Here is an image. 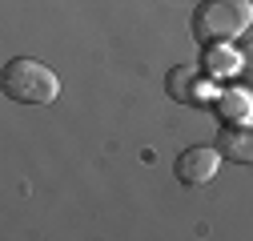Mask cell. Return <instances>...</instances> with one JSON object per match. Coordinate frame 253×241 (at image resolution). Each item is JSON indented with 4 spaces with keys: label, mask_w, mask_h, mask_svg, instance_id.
I'll return each mask as SVG.
<instances>
[{
    "label": "cell",
    "mask_w": 253,
    "mask_h": 241,
    "mask_svg": "<svg viewBox=\"0 0 253 241\" xmlns=\"http://www.w3.org/2000/svg\"><path fill=\"white\" fill-rule=\"evenodd\" d=\"M253 24V4L249 0H205V4L193 8V20H189V33L201 48L209 44H233L249 33Z\"/></svg>",
    "instance_id": "cell-1"
},
{
    "label": "cell",
    "mask_w": 253,
    "mask_h": 241,
    "mask_svg": "<svg viewBox=\"0 0 253 241\" xmlns=\"http://www.w3.org/2000/svg\"><path fill=\"white\" fill-rule=\"evenodd\" d=\"M0 84H4V97L16 105H56V97H60L56 73L33 56L8 60L4 73H0Z\"/></svg>",
    "instance_id": "cell-2"
},
{
    "label": "cell",
    "mask_w": 253,
    "mask_h": 241,
    "mask_svg": "<svg viewBox=\"0 0 253 241\" xmlns=\"http://www.w3.org/2000/svg\"><path fill=\"white\" fill-rule=\"evenodd\" d=\"M217 169H221V149H205V145L185 149V153L177 157V165H173L181 185H209V181L217 177Z\"/></svg>",
    "instance_id": "cell-3"
},
{
    "label": "cell",
    "mask_w": 253,
    "mask_h": 241,
    "mask_svg": "<svg viewBox=\"0 0 253 241\" xmlns=\"http://www.w3.org/2000/svg\"><path fill=\"white\" fill-rule=\"evenodd\" d=\"M217 149L221 157L233 165H253V120H233L217 133Z\"/></svg>",
    "instance_id": "cell-4"
},
{
    "label": "cell",
    "mask_w": 253,
    "mask_h": 241,
    "mask_svg": "<svg viewBox=\"0 0 253 241\" xmlns=\"http://www.w3.org/2000/svg\"><path fill=\"white\" fill-rule=\"evenodd\" d=\"M165 88H169V97H173L177 105H201V101L209 97V84H205V77H201L197 69H189V65L169 69Z\"/></svg>",
    "instance_id": "cell-5"
},
{
    "label": "cell",
    "mask_w": 253,
    "mask_h": 241,
    "mask_svg": "<svg viewBox=\"0 0 253 241\" xmlns=\"http://www.w3.org/2000/svg\"><path fill=\"white\" fill-rule=\"evenodd\" d=\"M213 109H217V117L225 120V125H233V120H253V97L245 93V88H225V93H217Z\"/></svg>",
    "instance_id": "cell-6"
},
{
    "label": "cell",
    "mask_w": 253,
    "mask_h": 241,
    "mask_svg": "<svg viewBox=\"0 0 253 241\" xmlns=\"http://www.w3.org/2000/svg\"><path fill=\"white\" fill-rule=\"evenodd\" d=\"M205 69H209V77H237L241 73V52L233 44H209L205 48Z\"/></svg>",
    "instance_id": "cell-7"
},
{
    "label": "cell",
    "mask_w": 253,
    "mask_h": 241,
    "mask_svg": "<svg viewBox=\"0 0 253 241\" xmlns=\"http://www.w3.org/2000/svg\"><path fill=\"white\" fill-rule=\"evenodd\" d=\"M237 52H241V69L253 73V44H245V48H237Z\"/></svg>",
    "instance_id": "cell-8"
}]
</instances>
